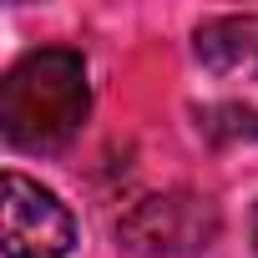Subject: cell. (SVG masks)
Instances as JSON below:
<instances>
[{
	"label": "cell",
	"mask_w": 258,
	"mask_h": 258,
	"mask_svg": "<svg viewBox=\"0 0 258 258\" xmlns=\"http://www.w3.org/2000/svg\"><path fill=\"white\" fill-rule=\"evenodd\" d=\"M192 56L213 76L253 81L258 76V16H208L192 31Z\"/></svg>",
	"instance_id": "cell-4"
},
{
	"label": "cell",
	"mask_w": 258,
	"mask_h": 258,
	"mask_svg": "<svg viewBox=\"0 0 258 258\" xmlns=\"http://www.w3.org/2000/svg\"><path fill=\"white\" fill-rule=\"evenodd\" d=\"M0 248L6 258H66L76 248L71 208L16 167L0 177Z\"/></svg>",
	"instance_id": "cell-3"
},
{
	"label": "cell",
	"mask_w": 258,
	"mask_h": 258,
	"mask_svg": "<svg viewBox=\"0 0 258 258\" xmlns=\"http://www.w3.org/2000/svg\"><path fill=\"white\" fill-rule=\"evenodd\" d=\"M223 213L203 192H152L116 218V243L137 258H198L218 243Z\"/></svg>",
	"instance_id": "cell-2"
},
{
	"label": "cell",
	"mask_w": 258,
	"mask_h": 258,
	"mask_svg": "<svg viewBox=\"0 0 258 258\" xmlns=\"http://www.w3.org/2000/svg\"><path fill=\"white\" fill-rule=\"evenodd\" d=\"M91 116L86 61L71 46L26 51L0 81V137L16 152H61Z\"/></svg>",
	"instance_id": "cell-1"
},
{
	"label": "cell",
	"mask_w": 258,
	"mask_h": 258,
	"mask_svg": "<svg viewBox=\"0 0 258 258\" xmlns=\"http://www.w3.org/2000/svg\"><path fill=\"white\" fill-rule=\"evenodd\" d=\"M198 132L213 147L258 142V106H248V101H213V106L198 111Z\"/></svg>",
	"instance_id": "cell-5"
},
{
	"label": "cell",
	"mask_w": 258,
	"mask_h": 258,
	"mask_svg": "<svg viewBox=\"0 0 258 258\" xmlns=\"http://www.w3.org/2000/svg\"><path fill=\"white\" fill-rule=\"evenodd\" d=\"M248 228H253V258H258V203H253V223Z\"/></svg>",
	"instance_id": "cell-6"
}]
</instances>
